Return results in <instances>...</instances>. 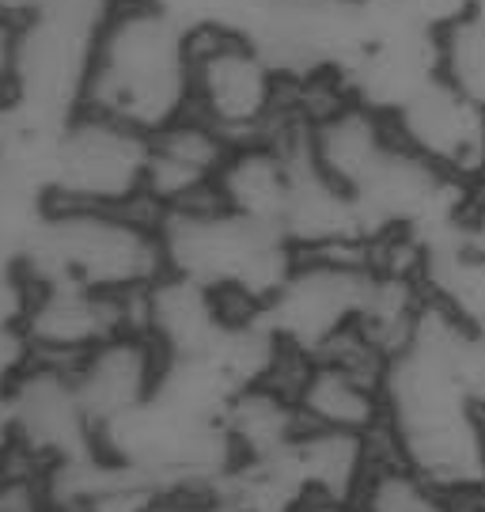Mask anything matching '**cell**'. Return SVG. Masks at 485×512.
I'll list each match as a JSON object with an SVG mask.
<instances>
[{
    "mask_svg": "<svg viewBox=\"0 0 485 512\" xmlns=\"http://www.w3.org/2000/svg\"><path fill=\"white\" fill-rule=\"evenodd\" d=\"M194 27L156 0H110L95 31L84 107L156 133L190 114Z\"/></svg>",
    "mask_w": 485,
    "mask_h": 512,
    "instance_id": "obj_1",
    "label": "cell"
},
{
    "mask_svg": "<svg viewBox=\"0 0 485 512\" xmlns=\"http://www.w3.org/2000/svg\"><path fill=\"white\" fill-rule=\"evenodd\" d=\"M31 281H72L95 293L141 296L167 274L160 213L148 205H50L23 251Z\"/></svg>",
    "mask_w": 485,
    "mask_h": 512,
    "instance_id": "obj_2",
    "label": "cell"
},
{
    "mask_svg": "<svg viewBox=\"0 0 485 512\" xmlns=\"http://www.w3.org/2000/svg\"><path fill=\"white\" fill-rule=\"evenodd\" d=\"M160 232L171 274L194 277L243 311L262 308L300 255L281 228L239 217L216 202L163 213Z\"/></svg>",
    "mask_w": 485,
    "mask_h": 512,
    "instance_id": "obj_3",
    "label": "cell"
},
{
    "mask_svg": "<svg viewBox=\"0 0 485 512\" xmlns=\"http://www.w3.org/2000/svg\"><path fill=\"white\" fill-rule=\"evenodd\" d=\"M190 114L220 129L232 145L273 137L292 122L285 69L247 31L194 27Z\"/></svg>",
    "mask_w": 485,
    "mask_h": 512,
    "instance_id": "obj_4",
    "label": "cell"
},
{
    "mask_svg": "<svg viewBox=\"0 0 485 512\" xmlns=\"http://www.w3.org/2000/svg\"><path fill=\"white\" fill-rule=\"evenodd\" d=\"M152 133L110 118L103 110L80 107L50 137L46 179L57 205H103L133 209L144 205Z\"/></svg>",
    "mask_w": 485,
    "mask_h": 512,
    "instance_id": "obj_5",
    "label": "cell"
},
{
    "mask_svg": "<svg viewBox=\"0 0 485 512\" xmlns=\"http://www.w3.org/2000/svg\"><path fill=\"white\" fill-rule=\"evenodd\" d=\"M372 281V255H296L258 315L296 357H319L360 327Z\"/></svg>",
    "mask_w": 485,
    "mask_h": 512,
    "instance_id": "obj_6",
    "label": "cell"
},
{
    "mask_svg": "<svg viewBox=\"0 0 485 512\" xmlns=\"http://www.w3.org/2000/svg\"><path fill=\"white\" fill-rule=\"evenodd\" d=\"M4 414L12 421L19 459L38 475L99 456V433L76 395L72 368L54 361H27L16 384L4 395Z\"/></svg>",
    "mask_w": 485,
    "mask_h": 512,
    "instance_id": "obj_7",
    "label": "cell"
},
{
    "mask_svg": "<svg viewBox=\"0 0 485 512\" xmlns=\"http://www.w3.org/2000/svg\"><path fill=\"white\" fill-rule=\"evenodd\" d=\"M122 330H137V296H110L72 281L27 277L19 334L35 361L76 365L84 353Z\"/></svg>",
    "mask_w": 485,
    "mask_h": 512,
    "instance_id": "obj_8",
    "label": "cell"
},
{
    "mask_svg": "<svg viewBox=\"0 0 485 512\" xmlns=\"http://www.w3.org/2000/svg\"><path fill=\"white\" fill-rule=\"evenodd\" d=\"M167 357L144 330H122L103 346L84 353L72 368L76 395L88 410L95 433L103 437L110 425L137 414L156 399Z\"/></svg>",
    "mask_w": 485,
    "mask_h": 512,
    "instance_id": "obj_9",
    "label": "cell"
},
{
    "mask_svg": "<svg viewBox=\"0 0 485 512\" xmlns=\"http://www.w3.org/2000/svg\"><path fill=\"white\" fill-rule=\"evenodd\" d=\"M391 126L402 145L421 152L429 164L448 171L463 183H478L485 175V110L455 92L444 76L391 114Z\"/></svg>",
    "mask_w": 485,
    "mask_h": 512,
    "instance_id": "obj_10",
    "label": "cell"
},
{
    "mask_svg": "<svg viewBox=\"0 0 485 512\" xmlns=\"http://www.w3.org/2000/svg\"><path fill=\"white\" fill-rule=\"evenodd\" d=\"M232 141L198 114H182L152 133L148 141V179L144 205L156 213H175L190 205L216 202V179Z\"/></svg>",
    "mask_w": 485,
    "mask_h": 512,
    "instance_id": "obj_11",
    "label": "cell"
},
{
    "mask_svg": "<svg viewBox=\"0 0 485 512\" xmlns=\"http://www.w3.org/2000/svg\"><path fill=\"white\" fill-rule=\"evenodd\" d=\"M239 315L251 311L235 308L228 296L171 270L137 296V330L160 346L167 361L213 353Z\"/></svg>",
    "mask_w": 485,
    "mask_h": 512,
    "instance_id": "obj_12",
    "label": "cell"
},
{
    "mask_svg": "<svg viewBox=\"0 0 485 512\" xmlns=\"http://www.w3.org/2000/svg\"><path fill=\"white\" fill-rule=\"evenodd\" d=\"M300 133H304V148L315 167L342 190H349L353 198L372 179V171L387 160V152L398 145L391 118L383 110L360 103L357 95H345L323 114L300 122Z\"/></svg>",
    "mask_w": 485,
    "mask_h": 512,
    "instance_id": "obj_13",
    "label": "cell"
},
{
    "mask_svg": "<svg viewBox=\"0 0 485 512\" xmlns=\"http://www.w3.org/2000/svg\"><path fill=\"white\" fill-rule=\"evenodd\" d=\"M292 164H296V122L262 141L232 145L224 171L216 179V205L239 217L281 228L292 194Z\"/></svg>",
    "mask_w": 485,
    "mask_h": 512,
    "instance_id": "obj_14",
    "label": "cell"
},
{
    "mask_svg": "<svg viewBox=\"0 0 485 512\" xmlns=\"http://www.w3.org/2000/svg\"><path fill=\"white\" fill-rule=\"evenodd\" d=\"M357 512H451V497L395 456H383L360 490Z\"/></svg>",
    "mask_w": 485,
    "mask_h": 512,
    "instance_id": "obj_15",
    "label": "cell"
},
{
    "mask_svg": "<svg viewBox=\"0 0 485 512\" xmlns=\"http://www.w3.org/2000/svg\"><path fill=\"white\" fill-rule=\"evenodd\" d=\"M440 76L485 110V27L470 16L440 27Z\"/></svg>",
    "mask_w": 485,
    "mask_h": 512,
    "instance_id": "obj_16",
    "label": "cell"
},
{
    "mask_svg": "<svg viewBox=\"0 0 485 512\" xmlns=\"http://www.w3.org/2000/svg\"><path fill=\"white\" fill-rule=\"evenodd\" d=\"M16 467H23V459H19L16 437H12V421H8L4 403H0V478L12 475Z\"/></svg>",
    "mask_w": 485,
    "mask_h": 512,
    "instance_id": "obj_17",
    "label": "cell"
},
{
    "mask_svg": "<svg viewBox=\"0 0 485 512\" xmlns=\"http://www.w3.org/2000/svg\"><path fill=\"white\" fill-rule=\"evenodd\" d=\"M16 126V110H12V95L0 88V141H8V133Z\"/></svg>",
    "mask_w": 485,
    "mask_h": 512,
    "instance_id": "obj_18",
    "label": "cell"
},
{
    "mask_svg": "<svg viewBox=\"0 0 485 512\" xmlns=\"http://www.w3.org/2000/svg\"><path fill=\"white\" fill-rule=\"evenodd\" d=\"M31 0H0V8H16V12H27Z\"/></svg>",
    "mask_w": 485,
    "mask_h": 512,
    "instance_id": "obj_19",
    "label": "cell"
}]
</instances>
